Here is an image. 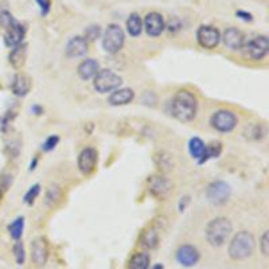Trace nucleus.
I'll return each instance as SVG.
<instances>
[{
  "label": "nucleus",
  "mask_w": 269,
  "mask_h": 269,
  "mask_svg": "<svg viewBox=\"0 0 269 269\" xmlns=\"http://www.w3.org/2000/svg\"><path fill=\"white\" fill-rule=\"evenodd\" d=\"M198 101L196 97L188 90H179L174 96L171 102V113L179 121H191L196 116Z\"/></svg>",
  "instance_id": "1"
},
{
  "label": "nucleus",
  "mask_w": 269,
  "mask_h": 269,
  "mask_svg": "<svg viewBox=\"0 0 269 269\" xmlns=\"http://www.w3.org/2000/svg\"><path fill=\"white\" fill-rule=\"evenodd\" d=\"M256 248L255 237L249 232H238L229 245V256L233 260H245L253 255Z\"/></svg>",
  "instance_id": "2"
},
{
  "label": "nucleus",
  "mask_w": 269,
  "mask_h": 269,
  "mask_svg": "<svg viewBox=\"0 0 269 269\" xmlns=\"http://www.w3.org/2000/svg\"><path fill=\"white\" fill-rule=\"evenodd\" d=\"M232 233V222L225 217H217L210 221L206 228V238L211 247H222Z\"/></svg>",
  "instance_id": "3"
},
{
  "label": "nucleus",
  "mask_w": 269,
  "mask_h": 269,
  "mask_svg": "<svg viewBox=\"0 0 269 269\" xmlns=\"http://www.w3.org/2000/svg\"><path fill=\"white\" fill-rule=\"evenodd\" d=\"M123 84V78L109 69H100L93 78V87L98 93H108L119 89Z\"/></svg>",
  "instance_id": "4"
},
{
  "label": "nucleus",
  "mask_w": 269,
  "mask_h": 269,
  "mask_svg": "<svg viewBox=\"0 0 269 269\" xmlns=\"http://www.w3.org/2000/svg\"><path fill=\"white\" fill-rule=\"evenodd\" d=\"M124 42H125V34L123 28L119 24H109L105 30L104 38H102V47L106 53L116 54L123 49Z\"/></svg>",
  "instance_id": "5"
},
{
  "label": "nucleus",
  "mask_w": 269,
  "mask_h": 269,
  "mask_svg": "<svg viewBox=\"0 0 269 269\" xmlns=\"http://www.w3.org/2000/svg\"><path fill=\"white\" fill-rule=\"evenodd\" d=\"M242 51L247 58H251L253 61H260L264 58L265 55L268 54L269 50V42L268 38L265 35L256 37L249 42H245V45L242 46Z\"/></svg>",
  "instance_id": "6"
},
{
  "label": "nucleus",
  "mask_w": 269,
  "mask_h": 269,
  "mask_svg": "<svg viewBox=\"0 0 269 269\" xmlns=\"http://www.w3.org/2000/svg\"><path fill=\"white\" fill-rule=\"evenodd\" d=\"M211 127L217 129L218 132H232L233 129L237 125V117L233 113L232 110L221 109L217 110L211 119H210Z\"/></svg>",
  "instance_id": "7"
},
{
  "label": "nucleus",
  "mask_w": 269,
  "mask_h": 269,
  "mask_svg": "<svg viewBox=\"0 0 269 269\" xmlns=\"http://www.w3.org/2000/svg\"><path fill=\"white\" fill-rule=\"evenodd\" d=\"M196 41L203 49L213 50L221 41V34L213 26H201L196 31Z\"/></svg>",
  "instance_id": "8"
},
{
  "label": "nucleus",
  "mask_w": 269,
  "mask_h": 269,
  "mask_svg": "<svg viewBox=\"0 0 269 269\" xmlns=\"http://www.w3.org/2000/svg\"><path fill=\"white\" fill-rule=\"evenodd\" d=\"M97 160H98L97 151L91 147H88V148L81 151V154L78 156V169L84 175H89L96 169Z\"/></svg>",
  "instance_id": "9"
},
{
  "label": "nucleus",
  "mask_w": 269,
  "mask_h": 269,
  "mask_svg": "<svg viewBox=\"0 0 269 269\" xmlns=\"http://www.w3.org/2000/svg\"><path fill=\"white\" fill-rule=\"evenodd\" d=\"M31 259L37 267H43L49 259V247L45 238L37 237L31 241Z\"/></svg>",
  "instance_id": "10"
},
{
  "label": "nucleus",
  "mask_w": 269,
  "mask_h": 269,
  "mask_svg": "<svg viewBox=\"0 0 269 269\" xmlns=\"http://www.w3.org/2000/svg\"><path fill=\"white\" fill-rule=\"evenodd\" d=\"M144 28L150 37H159L166 28L165 19L159 12H150L144 19Z\"/></svg>",
  "instance_id": "11"
},
{
  "label": "nucleus",
  "mask_w": 269,
  "mask_h": 269,
  "mask_svg": "<svg viewBox=\"0 0 269 269\" xmlns=\"http://www.w3.org/2000/svg\"><path fill=\"white\" fill-rule=\"evenodd\" d=\"M199 252L192 245H182L177 252V260L183 267H192L199 261Z\"/></svg>",
  "instance_id": "12"
},
{
  "label": "nucleus",
  "mask_w": 269,
  "mask_h": 269,
  "mask_svg": "<svg viewBox=\"0 0 269 269\" xmlns=\"http://www.w3.org/2000/svg\"><path fill=\"white\" fill-rule=\"evenodd\" d=\"M24 35H26V28L23 27L20 23L15 20L8 28H5V45L8 47H15V46L20 45V43H23Z\"/></svg>",
  "instance_id": "13"
},
{
  "label": "nucleus",
  "mask_w": 269,
  "mask_h": 269,
  "mask_svg": "<svg viewBox=\"0 0 269 269\" xmlns=\"http://www.w3.org/2000/svg\"><path fill=\"white\" fill-rule=\"evenodd\" d=\"M230 195V187L225 182H214L207 190V198L213 203H224Z\"/></svg>",
  "instance_id": "14"
},
{
  "label": "nucleus",
  "mask_w": 269,
  "mask_h": 269,
  "mask_svg": "<svg viewBox=\"0 0 269 269\" xmlns=\"http://www.w3.org/2000/svg\"><path fill=\"white\" fill-rule=\"evenodd\" d=\"M224 43L225 46L230 49V50H241L242 46L245 45V37L242 31H240L236 27H229L226 31L224 32Z\"/></svg>",
  "instance_id": "15"
},
{
  "label": "nucleus",
  "mask_w": 269,
  "mask_h": 269,
  "mask_svg": "<svg viewBox=\"0 0 269 269\" xmlns=\"http://www.w3.org/2000/svg\"><path fill=\"white\" fill-rule=\"evenodd\" d=\"M133 98H135V91L129 88H123V89L113 90V93L108 98V102L112 106H123V105H128L129 102H132Z\"/></svg>",
  "instance_id": "16"
},
{
  "label": "nucleus",
  "mask_w": 269,
  "mask_h": 269,
  "mask_svg": "<svg viewBox=\"0 0 269 269\" xmlns=\"http://www.w3.org/2000/svg\"><path fill=\"white\" fill-rule=\"evenodd\" d=\"M88 42L84 37H74L66 45V55L69 58H78L87 54Z\"/></svg>",
  "instance_id": "17"
},
{
  "label": "nucleus",
  "mask_w": 269,
  "mask_h": 269,
  "mask_svg": "<svg viewBox=\"0 0 269 269\" xmlns=\"http://www.w3.org/2000/svg\"><path fill=\"white\" fill-rule=\"evenodd\" d=\"M100 70V65L98 62L91 58H88V60H84L81 64L78 65L77 73L80 77L85 80V81H89V80H93L94 76L98 73Z\"/></svg>",
  "instance_id": "18"
},
{
  "label": "nucleus",
  "mask_w": 269,
  "mask_h": 269,
  "mask_svg": "<svg viewBox=\"0 0 269 269\" xmlns=\"http://www.w3.org/2000/svg\"><path fill=\"white\" fill-rule=\"evenodd\" d=\"M171 190V183L165 177H152L150 179V191L156 196L163 198Z\"/></svg>",
  "instance_id": "19"
},
{
  "label": "nucleus",
  "mask_w": 269,
  "mask_h": 269,
  "mask_svg": "<svg viewBox=\"0 0 269 269\" xmlns=\"http://www.w3.org/2000/svg\"><path fill=\"white\" fill-rule=\"evenodd\" d=\"M31 89V78L27 74L19 73L15 76L14 83H12V91L14 94L19 97H23L27 94Z\"/></svg>",
  "instance_id": "20"
},
{
  "label": "nucleus",
  "mask_w": 269,
  "mask_h": 269,
  "mask_svg": "<svg viewBox=\"0 0 269 269\" xmlns=\"http://www.w3.org/2000/svg\"><path fill=\"white\" fill-rule=\"evenodd\" d=\"M24 61H26V45L20 43L12 47V51L9 53V64L15 69H20L24 65Z\"/></svg>",
  "instance_id": "21"
},
{
  "label": "nucleus",
  "mask_w": 269,
  "mask_h": 269,
  "mask_svg": "<svg viewBox=\"0 0 269 269\" xmlns=\"http://www.w3.org/2000/svg\"><path fill=\"white\" fill-rule=\"evenodd\" d=\"M62 195H64V192H62V188H61L58 184H55V183H51L49 188H47V191H46V205L50 206V207H54L55 205H58L62 199Z\"/></svg>",
  "instance_id": "22"
},
{
  "label": "nucleus",
  "mask_w": 269,
  "mask_h": 269,
  "mask_svg": "<svg viewBox=\"0 0 269 269\" xmlns=\"http://www.w3.org/2000/svg\"><path fill=\"white\" fill-rule=\"evenodd\" d=\"M127 31L131 37H139L143 31V20L140 15L133 12L127 20Z\"/></svg>",
  "instance_id": "23"
},
{
  "label": "nucleus",
  "mask_w": 269,
  "mask_h": 269,
  "mask_svg": "<svg viewBox=\"0 0 269 269\" xmlns=\"http://www.w3.org/2000/svg\"><path fill=\"white\" fill-rule=\"evenodd\" d=\"M150 267V256L143 252L135 253L128 263V269H148Z\"/></svg>",
  "instance_id": "24"
},
{
  "label": "nucleus",
  "mask_w": 269,
  "mask_h": 269,
  "mask_svg": "<svg viewBox=\"0 0 269 269\" xmlns=\"http://www.w3.org/2000/svg\"><path fill=\"white\" fill-rule=\"evenodd\" d=\"M205 150L206 144L202 142L201 139H198V137H192L191 140L188 142V152L195 159H201L203 154H205Z\"/></svg>",
  "instance_id": "25"
},
{
  "label": "nucleus",
  "mask_w": 269,
  "mask_h": 269,
  "mask_svg": "<svg viewBox=\"0 0 269 269\" xmlns=\"http://www.w3.org/2000/svg\"><path fill=\"white\" fill-rule=\"evenodd\" d=\"M23 229H24V218L23 217H19L12 222V224L8 226V232L9 236L19 241V238L22 237L23 234Z\"/></svg>",
  "instance_id": "26"
},
{
  "label": "nucleus",
  "mask_w": 269,
  "mask_h": 269,
  "mask_svg": "<svg viewBox=\"0 0 269 269\" xmlns=\"http://www.w3.org/2000/svg\"><path fill=\"white\" fill-rule=\"evenodd\" d=\"M158 242H159V236H158V233L155 230H148L143 234L142 237V244L148 249H154L158 245Z\"/></svg>",
  "instance_id": "27"
},
{
  "label": "nucleus",
  "mask_w": 269,
  "mask_h": 269,
  "mask_svg": "<svg viewBox=\"0 0 269 269\" xmlns=\"http://www.w3.org/2000/svg\"><path fill=\"white\" fill-rule=\"evenodd\" d=\"M219 154H221V144H219V143L213 144V146H206L205 154H203V156L199 159V163L202 165V163H205V162H207V160L211 159V158H217Z\"/></svg>",
  "instance_id": "28"
},
{
  "label": "nucleus",
  "mask_w": 269,
  "mask_h": 269,
  "mask_svg": "<svg viewBox=\"0 0 269 269\" xmlns=\"http://www.w3.org/2000/svg\"><path fill=\"white\" fill-rule=\"evenodd\" d=\"M101 35V28L100 26H90V27H88L87 30H85V41L89 42V41H96L97 38H100Z\"/></svg>",
  "instance_id": "29"
},
{
  "label": "nucleus",
  "mask_w": 269,
  "mask_h": 269,
  "mask_svg": "<svg viewBox=\"0 0 269 269\" xmlns=\"http://www.w3.org/2000/svg\"><path fill=\"white\" fill-rule=\"evenodd\" d=\"M39 192H41V186H39V184H34V186L26 192V195H24V202H26L27 205H31L32 202L37 199V196L39 195Z\"/></svg>",
  "instance_id": "30"
},
{
  "label": "nucleus",
  "mask_w": 269,
  "mask_h": 269,
  "mask_svg": "<svg viewBox=\"0 0 269 269\" xmlns=\"http://www.w3.org/2000/svg\"><path fill=\"white\" fill-rule=\"evenodd\" d=\"M14 255L15 259H16V263L19 265H22L24 263V257H26V253H24V247L20 241H16L14 247Z\"/></svg>",
  "instance_id": "31"
},
{
  "label": "nucleus",
  "mask_w": 269,
  "mask_h": 269,
  "mask_svg": "<svg viewBox=\"0 0 269 269\" xmlns=\"http://www.w3.org/2000/svg\"><path fill=\"white\" fill-rule=\"evenodd\" d=\"M14 22L15 19L12 18V15L9 14L8 11H1V12H0V26H1V27L8 28Z\"/></svg>",
  "instance_id": "32"
},
{
  "label": "nucleus",
  "mask_w": 269,
  "mask_h": 269,
  "mask_svg": "<svg viewBox=\"0 0 269 269\" xmlns=\"http://www.w3.org/2000/svg\"><path fill=\"white\" fill-rule=\"evenodd\" d=\"M58 142H60V137L54 136V135H53V136L49 137V139H47V140H46V142L43 143V146H42V150L46 151V152H47V151L54 150L55 146L58 144Z\"/></svg>",
  "instance_id": "33"
},
{
  "label": "nucleus",
  "mask_w": 269,
  "mask_h": 269,
  "mask_svg": "<svg viewBox=\"0 0 269 269\" xmlns=\"http://www.w3.org/2000/svg\"><path fill=\"white\" fill-rule=\"evenodd\" d=\"M260 251L264 256H268V252H269V234H268V232H265L264 234H263V237H261Z\"/></svg>",
  "instance_id": "34"
},
{
  "label": "nucleus",
  "mask_w": 269,
  "mask_h": 269,
  "mask_svg": "<svg viewBox=\"0 0 269 269\" xmlns=\"http://www.w3.org/2000/svg\"><path fill=\"white\" fill-rule=\"evenodd\" d=\"M37 3L39 4V8H41V12L43 16L49 14V11H50V5H51L50 0H37Z\"/></svg>",
  "instance_id": "35"
},
{
  "label": "nucleus",
  "mask_w": 269,
  "mask_h": 269,
  "mask_svg": "<svg viewBox=\"0 0 269 269\" xmlns=\"http://www.w3.org/2000/svg\"><path fill=\"white\" fill-rule=\"evenodd\" d=\"M238 16V18L244 19V20H247V22H251L252 19V15L249 14V12H245V11H237V14H236Z\"/></svg>",
  "instance_id": "36"
},
{
  "label": "nucleus",
  "mask_w": 269,
  "mask_h": 269,
  "mask_svg": "<svg viewBox=\"0 0 269 269\" xmlns=\"http://www.w3.org/2000/svg\"><path fill=\"white\" fill-rule=\"evenodd\" d=\"M152 269H163V265H162V264H156L155 267H154V268H152Z\"/></svg>",
  "instance_id": "37"
}]
</instances>
